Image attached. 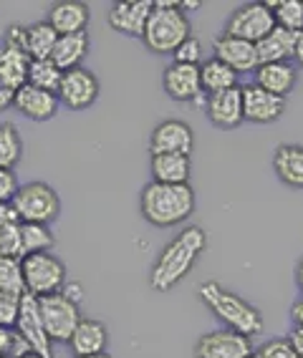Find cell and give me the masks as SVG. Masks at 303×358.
I'll use <instances>...</instances> for the list:
<instances>
[{"instance_id": "cell-45", "label": "cell", "mask_w": 303, "mask_h": 358, "mask_svg": "<svg viewBox=\"0 0 303 358\" xmlns=\"http://www.w3.org/2000/svg\"><path fill=\"white\" fill-rule=\"evenodd\" d=\"M293 64H296L298 69H303V31L298 33V38H296V48H293Z\"/></svg>"}, {"instance_id": "cell-8", "label": "cell", "mask_w": 303, "mask_h": 358, "mask_svg": "<svg viewBox=\"0 0 303 358\" xmlns=\"http://www.w3.org/2000/svg\"><path fill=\"white\" fill-rule=\"evenodd\" d=\"M276 28V18H273V10L268 8V3H246V6L235 8L225 23L227 36H235V38H243L248 43H258L263 41L268 33Z\"/></svg>"}, {"instance_id": "cell-22", "label": "cell", "mask_w": 303, "mask_h": 358, "mask_svg": "<svg viewBox=\"0 0 303 358\" xmlns=\"http://www.w3.org/2000/svg\"><path fill=\"white\" fill-rule=\"evenodd\" d=\"M298 33H290L286 28H273L263 41L255 43V53H258V66L265 64H288L293 61V48H296Z\"/></svg>"}, {"instance_id": "cell-38", "label": "cell", "mask_w": 303, "mask_h": 358, "mask_svg": "<svg viewBox=\"0 0 303 358\" xmlns=\"http://www.w3.org/2000/svg\"><path fill=\"white\" fill-rule=\"evenodd\" d=\"M0 48H8V51H26V26H10L3 33V45Z\"/></svg>"}, {"instance_id": "cell-47", "label": "cell", "mask_w": 303, "mask_h": 358, "mask_svg": "<svg viewBox=\"0 0 303 358\" xmlns=\"http://www.w3.org/2000/svg\"><path fill=\"white\" fill-rule=\"evenodd\" d=\"M78 358H111V356L106 351H104V353H97V356H78Z\"/></svg>"}, {"instance_id": "cell-24", "label": "cell", "mask_w": 303, "mask_h": 358, "mask_svg": "<svg viewBox=\"0 0 303 358\" xmlns=\"http://www.w3.org/2000/svg\"><path fill=\"white\" fill-rule=\"evenodd\" d=\"M273 172L286 187L303 189V147L301 144H281L273 152Z\"/></svg>"}, {"instance_id": "cell-6", "label": "cell", "mask_w": 303, "mask_h": 358, "mask_svg": "<svg viewBox=\"0 0 303 358\" xmlns=\"http://www.w3.org/2000/svg\"><path fill=\"white\" fill-rule=\"evenodd\" d=\"M23 268V285L26 293L33 298H45L56 295L66 285V265L58 260L53 252H38V255H26L20 260Z\"/></svg>"}, {"instance_id": "cell-28", "label": "cell", "mask_w": 303, "mask_h": 358, "mask_svg": "<svg viewBox=\"0 0 303 358\" xmlns=\"http://www.w3.org/2000/svg\"><path fill=\"white\" fill-rule=\"evenodd\" d=\"M58 33L48 26V20H38L33 26H26V51L31 61H45L51 58L53 48H56Z\"/></svg>"}, {"instance_id": "cell-35", "label": "cell", "mask_w": 303, "mask_h": 358, "mask_svg": "<svg viewBox=\"0 0 303 358\" xmlns=\"http://www.w3.org/2000/svg\"><path fill=\"white\" fill-rule=\"evenodd\" d=\"M174 64H188V66H200L202 64V43L197 36H190L185 38L180 45H177V51L172 53Z\"/></svg>"}, {"instance_id": "cell-46", "label": "cell", "mask_w": 303, "mask_h": 358, "mask_svg": "<svg viewBox=\"0 0 303 358\" xmlns=\"http://www.w3.org/2000/svg\"><path fill=\"white\" fill-rule=\"evenodd\" d=\"M296 285H298V290L303 293V257L298 260V265H296Z\"/></svg>"}, {"instance_id": "cell-5", "label": "cell", "mask_w": 303, "mask_h": 358, "mask_svg": "<svg viewBox=\"0 0 303 358\" xmlns=\"http://www.w3.org/2000/svg\"><path fill=\"white\" fill-rule=\"evenodd\" d=\"M18 222L51 224L61 215V197L48 182H28L20 185L15 197L10 199Z\"/></svg>"}, {"instance_id": "cell-31", "label": "cell", "mask_w": 303, "mask_h": 358, "mask_svg": "<svg viewBox=\"0 0 303 358\" xmlns=\"http://www.w3.org/2000/svg\"><path fill=\"white\" fill-rule=\"evenodd\" d=\"M268 8L273 10L278 28L290 33L303 31V0H268Z\"/></svg>"}, {"instance_id": "cell-19", "label": "cell", "mask_w": 303, "mask_h": 358, "mask_svg": "<svg viewBox=\"0 0 303 358\" xmlns=\"http://www.w3.org/2000/svg\"><path fill=\"white\" fill-rule=\"evenodd\" d=\"M48 26L58 36H73V33H84L91 20V10L84 0H58L48 10Z\"/></svg>"}, {"instance_id": "cell-27", "label": "cell", "mask_w": 303, "mask_h": 358, "mask_svg": "<svg viewBox=\"0 0 303 358\" xmlns=\"http://www.w3.org/2000/svg\"><path fill=\"white\" fill-rule=\"evenodd\" d=\"M28 71H31V56L28 53L0 48V81L18 91L20 86L28 83Z\"/></svg>"}, {"instance_id": "cell-3", "label": "cell", "mask_w": 303, "mask_h": 358, "mask_svg": "<svg viewBox=\"0 0 303 358\" xmlns=\"http://www.w3.org/2000/svg\"><path fill=\"white\" fill-rule=\"evenodd\" d=\"M197 295H200V301L205 303L207 310L223 326L230 328V331L243 333L248 338H253V336H258L263 331V313H260L258 308L253 306V303H248L243 295L223 288L220 282L205 280L197 288Z\"/></svg>"}, {"instance_id": "cell-42", "label": "cell", "mask_w": 303, "mask_h": 358, "mask_svg": "<svg viewBox=\"0 0 303 358\" xmlns=\"http://www.w3.org/2000/svg\"><path fill=\"white\" fill-rule=\"evenodd\" d=\"M18 222V215H15L13 205L10 202H0V224H10Z\"/></svg>"}, {"instance_id": "cell-9", "label": "cell", "mask_w": 303, "mask_h": 358, "mask_svg": "<svg viewBox=\"0 0 303 358\" xmlns=\"http://www.w3.org/2000/svg\"><path fill=\"white\" fill-rule=\"evenodd\" d=\"M99 91H101V86H99L97 73L81 66V69L66 71L56 96L61 106H66L69 111H84L97 103Z\"/></svg>"}, {"instance_id": "cell-10", "label": "cell", "mask_w": 303, "mask_h": 358, "mask_svg": "<svg viewBox=\"0 0 303 358\" xmlns=\"http://www.w3.org/2000/svg\"><path fill=\"white\" fill-rule=\"evenodd\" d=\"M18 333L20 338L26 341V345L31 348V353L41 358H56L53 356V341L48 338V333H45L43 326V318H41V310H38V298H33V295H23V301H20V313H18V323L13 328Z\"/></svg>"}, {"instance_id": "cell-37", "label": "cell", "mask_w": 303, "mask_h": 358, "mask_svg": "<svg viewBox=\"0 0 303 358\" xmlns=\"http://www.w3.org/2000/svg\"><path fill=\"white\" fill-rule=\"evenodd\" d=\"M255 356L258 358H298V353L293 351V345H290L288 338H273V341H265L258 351H255Z\"/></svg>"}, {"instance_id": "cell-36", "label": "cell", "mask_w": 303, "mask_h": 358, "mask_svg": "<svg viewBox=\"0 0 303 358\" xmlns=\"http://www.w3.org/2000/svg\"><path fill=\"white\" fill-rule=\"evenodd\" d=\"M20 301H23V295L0 293V328H10V331L15 328L20 313Z\"/></svg>"}, {"instance_id": "cell-33", "label": "cell", "mask_w": 303, "mask_h": 358, "mask_svg": "<svg viewBox=\"0 0 303 358\" xmlns=\"http://www.w3.org/2000/svg\"><path fill=\"white\" fill-rule=\"evenodd\" d=\"M0 293L26 295L23 268L18 257H0Z\"/></svg>"}, {"instance_id": "cell-25", "label": "cell", "mask_w": 303, "mask_h": 358, "mask_svg": "<svg viewBox=\"0 0 303 358\" xmlns=\"http://www.w3.org/2000/svg\"><path fill=\"white\" fill-rule=\"evenodd\" d=\"M89 48H91V38L86 31L73 33V36H58L56 48H53V53H51V61L64 71V73L66 71L81 69L84 58L89 56Z\"/></svg>"}, {"instance_id": "cell-26", "label": "cell", "mask_w": 303, "mask_h": 358, "mask_svg": "<svg viewBox=\"0 0 303 358\" xmlns=\"http://www.w3.org/2000/svg\"><path fill=\"white\" fill-rule=\"evenodd\" d=\"M200 81H202V91H205V96L210 94H220V91H230L238 86V73L225 66L223 61L218 58H207L200 64Z\"/></svg>"}, {"instance_id": "cell-29", "label": "cell", "mask_w": 303, "mask_h": 358, "mask_svg": "<svg viewBox=\"0 0 303 358\" xmlns=\"http://www.w3.org/2000/svg\"><path fill=\"white\" fill-rule=\"evenodd\" d=\"M20 243H23V257L51 252L56 245V237L51 232V224H31L20 222Z\"/></svg>"}, {"instance_id": "cell-50", "label": "cell", "mask_w": 303, "mask_h": 358, "mask_svg": "<svg viewBox=\"0 0 303 358\" xmlns=\"http://www.w3.org/2000/svg\"><path fill=\"white\" fill-rule=\"evenodd\" d=\"M0 358H10V356H0Z\"/></svg>"}, {"instance_id": "cell-41", "label": "cell", "mask_w": 303, "mask_h": 358, "mask_svg": "<svg viewBox=\"0 0 303 358\" xmlns=\"http://www.w3.org/2000/svg\"><path fill=\"white\" fill-rule=\"evenodd\" d=\"M13 103H15V89H10L8 83L0 81V111L10 109Z\"/></svg>"}, {"instance_id": "cell-7", "label": "cell", "mask_w": 303, "mask_h": 358, "mask_svg": "<svg viewBox=\"0 0 303 358\" xmlns=\"http://www.w3.org/2000/svg\"><path fill=\"white\" fill-rule=\"evenodd\" d=\"M38 310H41V318H43L45 333H48V338L53 343H69L76 326L84 318L78 303L73 298H69L66 293L38 298Z\"/></svg>"}, {"instance_id": "cell-12", "label": "cell", "mask_w": 303, "mask_h": 358, "mask_svg": "<svg viewBox=\"0 0 303 358\" xmlns=\"http://www.w3.org/2000/svg\"><path fill=\"white\" fill-rule=\"evenodd\" d=\"M195 134L192 127L182 119H164L149 134V152L155 154H192Z\"/></svg>"}, {"instance_id": "cell-18", "label": "cell", "mask_w": 303, "mask_h": 358, "mask_svg": "<svg viewBox=\"0 0 303 358\" xmlns=\"http://www.w3.org/2000/svg\"><path fill=\"white\" fill-rule=\"evenodd\" d=\"M58 106H61V101H58L56 94L41 91L36 86H31V83H26V86H20L15 91L13 109L20 116L31 119V122H48V119H53L58 114Z\"/></svg>"}, {"instance_id": "cell-13", "label": "cell", "mask_w": 303, "mask_h": 358, "mask_svg": "<svg viewBox=\"0 0 303 358\" xmlns=\"http://www.w3.org/2000/svg\"><path fill=\"white\" fill-rule=\"evenodd\" d=\"M162 86L164 94L174 101H202L205 91H202L200 81V66H188V64H169L162 73Z\"/></svg>"}, {"instance_id": "cell-44", "label": "cell", "mask_w": 303, "mask_h": 358, "mask_svg": "<svg viewBox=\"0 0 303 358\" xmlns=\"http://www.w3.org/2000/svg\"><path fill=\"white\" fill-rule=\"evenodd\" d=\"M290 320H293L296 328H303V298L293 303V308H290Z\"/></svg>"}, {"instance_id": "cell-1", "label": "cell", "mask_w": 303, "mask_h": 358, "mask_svg": "<svg viewBox=\"0 0 303 358\" xmlns=\"http://www.w3.org/2000/svg\"><path fill=\"white\" fill-rule=\"evenodd\" d=\"M205 248L207 235L200 224H188L180 235H174V240L164 245V250L157 255L155 265L149 270V285H152V290L169 293L172 288H177L190 275V270L197 265Z\"/></svg>"}, {"instance_id": "cell-4", "label": "cell", "mask_w": 303, "mask_h": 358, "mask_svg": "<svg viewBox=\"0 0 303 358\" xmlns=\"http://www.w3.org/2000/svg\"><path fill=\"white\" fill-rule=\"evenodd\" d=\"M190 18L180 10V0H157L144 28V45L157 56H172L177 45L192 36Z\"/></svg>"}, {"instance_id": "cell-21", "label": "cell", "mask_w": 303, "mask_h": 358, "mask_svg": "<svg viewBox=\"0 0 303 358\" xmlns=\"http://www.w3.org/2000/svg\"><path fill=\"white\" fill-rule=\"evenodd\" d=\"M152 182L162 185H188L192 174V157L188 154H155L149 162Z\"/></svg>"}, {"instance_id": "cell-15", "label": "cell", "mask_w": 303, "mask_h": 358, "mask_svg": "<svg viewBox=\"0 0 303 358\" xmlns=\"http://www.w3.org/2000/svg\"><path fill=\"white\" fill-rule=\"evenodd\" d=\"M155 10V3L152 0H122L116 3L109 10V26L122 36H134V38H142L144 28H147V20Z\"/></svg>"}, {"instance_id": "cell-34", "label": "cell", "mask_w": 303, "mask_h": 358, "mask_svg": "<svg viewBox=\"0 0 303 358\" xmlns=\"http://www.w3.org/2000/svg\"><path fill=\"white\" fill-rule=\"evenodd\" d=\"M0 257H18V260H23L20 222L0 224Z\"/></svg>"}, {"instance_id": "cell-48", "label": "cell", "mask_w": 303, "mask_h": 358, "mask_svg": "<svg viewBox=\"0 0 303 358\" xmlns=\"http://www.w3.org/2000/svg\"><path fill=\"white\" fill-rule=\"evenodd\" d=\"M23 358H41V356H36V353H28V356H23Z\"/></svg>"}, {"instance_id": "cell-32", "label": "cell", "mask_w": 303, "mask_h": 358, "mask_svg": "<svg viewBox=\"0 0 303 358\" xmlns=\"http://www.w3.org/2000/svg\"><path fill=\"white\" fill-rule=\"evenodd\" d=\"M61 78H64V71L58 69L51 58H45V61H31V71H28V83H31V86L56 94L58 86H61Z\"/></svg>"}, {"instance_id": "cell-17", "label": "cell", "mask_w": 303, "mask_h": 358, "mask_svg": "<svg viewBox=\"0 0 303 358\" xmlns=\"http://www.w3.org/2000/svg\"><path fill=\"white\" fill-rule=\"evenodd\" d=\"M286 111V99L273 96L260 86H243V116L251 124H273Z\"/></svg>"}, {"instance_id": "cell-16", "label": "cell", "mask_w": 303, "mask_h": 358, "mask_svg": "<svg viewBox=\"0 0 303 358\" xmlns=\"http://www.w3.org/2000/svg\"><path fill=\"white\" fill-rule=\"evenodd\" d=\"M213 51L215 58L230 66L235 73H255L258 71V53H255V45L248 41L220 33L213 43Z\"/></svg>"}, {"instance_id": "cell-23", "label": "cell", "mask_w": 303, "mask_h": 358, "mask_svg": "<svg viewBox=\"0 0 303 358\" xmlns=\"http://www.w3.org/2000/svg\"><path fill=\"white\" fill-rule=\"evenodd\" d=\"M298 81V71L293 66V61L288 64H265L258 66L255 71V86H260L263 91L273 94V96L286 99L293 91Z\"/></svg>"}, {"instance_id": "cell-40", "label": "cell", "mask_w": 303, "mask_h": 358, "mask_svg": "<svg viewBox=\"0 0 303 358\" xmlns=\"http://www.w3.org/2000/svg\"><path fill=\"white\" fill-rule=\"evenodd\" d=\"M13 343H15V331H10V328H0V356L13 358Z\"/></svg>"}, {"instance_id": "cell-49", "label": "cell", "mask_w": 303, "mask_h": 358, "mask_svg": "<svg viewBox=\"0 0 303 358\" xmlns=\"http://www.w3.org/2000/svg\"><path fill=\"white\" fill-rule=\"evenodd\" d=\"M251 358H258V356H255V353H253V356H251Z\"/></svg>"}, {"instance_id": "cell-43", "label": "cell", "mask_w": 303, "mask_h": 358, "mask_svg": "<svg viewBox=\"0 0 303 358\" xmlns=\"http://www.w3.org/2000/svg\"><path fill=\"white\" fill-rule=\"evenodd\" d=\"M288 341H290V345H293V351L298 353V358H303V328L293 326V331H290Z\"/></svg>"}, {"instance_id": "cell-39", "label": "cell", "mask_w": 303, "mask_h": 358, "mask_svg": "<svg viewBox=\"0 0 303 358\" xmlns=\"http://www.w3.org/2000/svg\"><path fill=\"white\" fill-rule=\"evenodd\" d=\"M18 177L13 169H3L0 166V202H10L18 192Z\"/></svg>"}, {"instance_id": "cell-20", "label": "cell", "mask_w": 303, "mask_h": 358, "mask_svg": "<svg viewBox=\"0 0 303 358\" xmlns=\"http://www.w3.org/2000/svg\"><path fill=\"white\" fill-rule=\"evenodd\" d=\"M106 343H109V331L99 318H81V323L73 331L71 341H69V348H71L73 356H97V353L106 351Z\"/></svg>"}, {"instance_id": "cell-2", "label": "cell", "mask_w": 303, "mask_h": 358, "mask_svg": "<svg viewBox=\"0 0 303 358\" xmlns=\"http://www.w3.org/2000/svg\"><path fill=\"white\" fill-rule=\"evenodd\" d=\"M195 189L190 185L149 182L139 194V212L155 227H174L188 222L195 212Z\"/></svg>"}, {"instance_id": "cell-14", "label": "cell", "mask_w": 303, "mask_h": 358, "mask_svg": "<svg viewBox=\"0 0 303 358\" xmlns=\"http://www.w3.org/2000/svg\"><path fill=\"white\" fill-rule=\"evenodd\" d=\"M205 114L213 127L225 129V131L238 129L246 122V116H243V86L205 96Z\"/></svg>"}, {"instance_id": "cell-30", "label": "cell", "mask_w": 303, "mask_h": 358, "mask_svg": "<svg viewBox=\"0 0 303 358\" xmlns=\"http://www.w3.org/2000/svg\"><path fill=\"white\" fill-rule=\"evenodd\" d=\"M23 157V139L15 124H0V166L3 169H15V164Z\"/></svg>"}, {"instance_id": "cell-11", "label": "cell", "mask_w": 303, "mask_h": 358, "mask_svg": "<svg viewBox=\"0 0 303 358\" xmlns=\"http://www.w3.org/2000/svg\"><path fill=\"white\" fill-rule=\"evenodd\" d=\"M253 343L248 336L235 333L230 328H220L213 333H202L195 343V356L197 358H251Z\"/></svg>"}]
</instances>
